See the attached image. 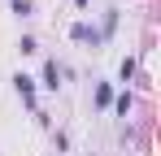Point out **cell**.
Returning a JSON list of instances; mask_svg holds the SVG:
<instances>
[{"label": "cell", "mask_w": 161, "mask_h": 156, "mask_svg": "<svg viewBox=\"0 0 161 156\" xmlns=\"http://www.w3.org/2000/svg\"><path fill=\"white\" fill-rule=\"evenodd\" d=\"M109 100H113V91H109V87H96V104H100V108H105Z\"/></svg>", "instance_id": "cell-4"}, {"label": "cell", "mask_w": 161, "mask_h": 156, "mask_svg": "<svg viewBox=\"0 0 161 156\" xmlns=\"http://www.w3.org/2000/svg\"><path fill=\"white\" fill-rule=\"evenodd\" d=\"M13 87H18V96H22V100H35V78L18 74V78H13Z\"/></svg>", "instance_id": "cell-1"}, {"label": "cell", "mask_w": 161, "mask_h": 156, "mask_svg": "<svg viewBox=\"0 0 161 156\" xmlns=\"http://www.w3.org/2000/svg\"><path fill=\"white\" fill-rule=\"evenodd\" d=\"M74 39H87V44H96V39H100V35H96V30H92V26H74Z\"/></svg>", "instance_id": "cell-3"}, {"label": "cell", "mask_w": 161, "mask_h": 156, "mask_svg": "<svg viewBox=\"0 0 161 156\" xmlns=\"http://www.w3.org/2000/svg\"><path fill=\"white\" fill-rule=\"evenodd\" d=\"M57 78H61V70H57V61H48V65H44V87L57 91Z\"/></svg>", "instance_id": "cell-2"}]
</instances>
